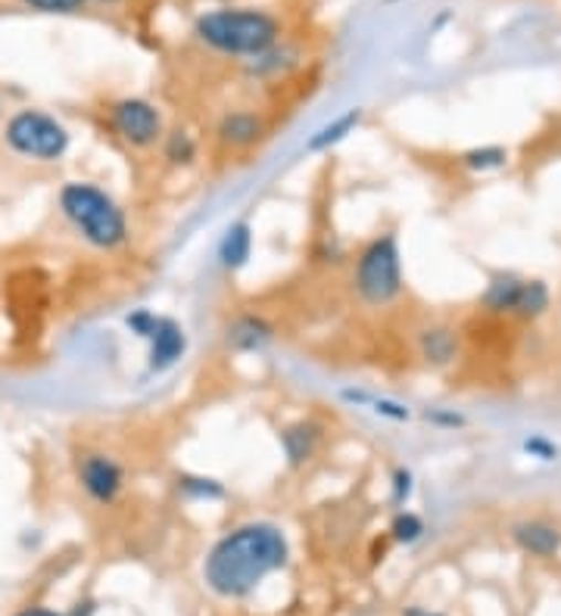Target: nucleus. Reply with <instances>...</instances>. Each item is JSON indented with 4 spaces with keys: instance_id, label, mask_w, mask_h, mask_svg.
Listing matches in <instances>:
<instances>
[{
    "instance_id": "f257e3e1",
    "label": "nucleus",
    "mask_w": 561,
    "mask_h": 616,
    "mask_svg": "<svg viewBox=\"0 0 561 616\" xmlns=\"http://www.w3.org/2000/svg\"><path fill=\"white\" fill-rule=\"evenodd\" d=\"M290 548L275 523L253 520L225 532L203 561V582L219 598H246L287 566Z\"/></svg>"
},
{
    "instance_id": "f03ea898",
    "label": "nucleus",
    "mask_w": 561,
    "mask_h": 616,
    "mask_svg": "<svg viewBox=\"0 0 561 616\" xmlns=\"http://www.w3.org/2000/svg\"><path fill=\"white\" fill-rule=\"evenodd\" d=\"M193 34L219 53L229 56H263L275 47L280 25L278 19L250 7H225L203 13L193 25Z\"/></svg>"
},
{
    "instance_id": "7ed1b4c3",
    "label": "nucleus",
    "mask_w": 561,
    "mask_h": 616,
    "mask_svg": "<svg viewBox=\"0 0 561 616\" xmlns=\"http://www.w3.org/2000/svg\"><path fill=\"white\" fill-rule=\"evenodd\" d=\"M60 209L82 240H88L97 249H119L128 240V219L123 205L97 184L70 181L60 190Z\"/></svg>"
},
{
    "instance_id": "20e7f679",
    "label": "nucleus",
    "mask_w": 561,
    "mask_h": 616,
    "mask_svg": "<svg viewBox=\"0 0 561 616\" xmlns=\"http://www.w3.org/2000/svg\"><path fill=\"white\" fill-rule=\"evenodd\" d=\"M356 293L366 306H390L403 293V253L396 234L374 237L356 258Z\"/></svg>"
},
{
    "instance_id": "39448f33",
    "label": "nucleus",
    "mask_w": 561,
    "mask_h": 616,
    "mask_svg": "<svg viewBox=\"0 0 561 616\" xmlns=\"http://www.w3.org/2000/svg\"><path fill=\"white\" fill-rule=\"evenodd\" d=\"M3 140L13 153L35 159V162H56L70 150V131L60 119L41 109H19L13 119L7 121Z\"/></svg>"
},
{
    "instance_id": "423d86ee",
    "label": "nucleus",
    "mask_w": 561,
    "mask_h": 616,
    "mask_svg": "<svg viewBox=\"0 0 561 616\" xmlns=\"http://www.w3.org/2000/svg\"><path fill=\"white\" fill-rule=\"evenodd\" d=\"M109 125L128 147H138V150H147L157 140H162V116H159V109L150 100H140V97H125V100L113 103Z\"/></svg>"
},
{
    "instance_id": "0eeeda50",
    "label": "nucleus",
    "mask_w": 561,
    "mask_h": 616,
    "mask_svg": "<svg viewBox=\"0 0 561 616\" xmlns=\"http://www.w3.org/2000/svg\"><path fill=\"white\" fill-rule=\"evenodd\" d=\"M75 477L97 505H113L125 486L123 464L104 452H85L75 464Z\"/></svg>"
},
{
    "instance_id": "6e6552de",
    "label": "nucleus",
    "mask_w": 561,
    "mask_h": 616,
    "mask_svg": "<svg viewBox=\"0 0 561 616\" xmlns=\"http://www.w3.org/2000/svg\"><path fill=\"white\" fill-rule=\"evenodd\" d=\"M147 342H150V355H147L150 371H169L188 352V333L176 318H157V327L150 330Z\"/></svg>"
},
{
    "instance_id": "1a4fd4ad",
    "label": "nucleus",
    "mask_w": 561,
    "mask_h": 616,
    "mask_svg": "<svg viewBox=\"0 0 561 616\" xmlns=\"http://www.w3.org/2000/svg\"><path fill=\"white\" fill-rule=\"evenodd\" d=\"M321 439H325V427L318 421H297V424L280 429V448H284L290 467H303V464L313 461Z\"/></svg>"
},
{
    "instance_id": "9d476101",
    "label": "nucleus",
    "mask_w": 561,
    "mask_h": 616,
    "mask_svg": "<svg viewBox=\"0 0 561 616\" xmlns=\"http://www.w3.org/2000/svg\"><path fill=\"white\" fill-rule=\"evenodd\" d=\"M272 340H275V327L263 315H237L225 333L231 352H260Z\"/></svg>"
},
{
    "instance_id": "9b49d317",
    "label": "nucleus",
    "mask_w": 561,
    "mask_h": 616,
    "mask_svg": "<svg viewBox=\"0 0 561 616\" xmlns=\"http://www.w3.org/2000/svg\"><path fill=\"white\" fill-rule=\"evenodd\" d=\"M263 135H265L263 119H260L256 113H246V109L229 113L225 119L219 121V140H222L225 147H234V150L253 147Z\"/></svg>"
},
{
    "instance_id": "f8f14e48",
    "label": "nucleus",
    "mask_w": 561,
    "mask_h": 616,
    "mask_svg": "<svg viewBox=\"0 0 561 616\" xmlns=\"http://www.w3.org/2000/svg\"><path fill=\"white\" fill-rule=\"evenodd\" d=\"M215 256H219V265L225 272H241L250 262V256H253V227L246 222L231 224L229 231L222 234V240H219Z\"/></svg>"
},
{
    "instance_id": "ddd939ff",
    "label": "nucleus",
    "mask_w": 561,
    "mask_h": 616,
    "mask_svg": "<svg viewBox=\"0 0 561 616\" xmlns=\"http://www.w3.org/2000/svg\"><path fill=\"white\" fill-rule=\"evenodd\" d=\"M521 290H525V280H521V277H515V274H499V277H493L490 287L484 293V308H487V311H496V315H511V311H518Z\"/></svg>"
},
{
    "instance_id": "4468645a",
    "label": "nucleus",
    "mask_w": 561,
    "mask_h": 616,
    "mask_svg": "<svg viewBox=\"0 0 561 616\" xmlns=\"http://www.w3.org/2000/svg\"><path fill=\"white\" fill-rule=\"evenodd\" d=\"M515 542L525 548V551H530V554H537V557H549V554H555L561 548V535L555 527L540 523V520H530V523L515 527Z\"/></svg>"
},
{
    "instance_id": "2eb2a0df",
    "label": "nucleus",
    "mask_w": 561,
    "mask_h": 616,
    "mask_svg": "<svg viewBox=\"0 0 561 616\" xmlns=\"http://www.w3.org/2000/svg\"><path fill=\"white\" fill-rule=\"evenodd\" d=\"M359 121H362V113H359V109H350V113L337 116L331 125L318 128L316 135L309 137L306 150H309V153H328L331 147H337L340 140H347V137L356 131V125H359Z\"/></svg>"
},
{
    "instance_id": "dca6fc26",
    "label": "nucleus",
    "mask_w": 561,
    "mask_h": 616,
    "mask_svg": "<svg viewBox=\"0 0 561 616\" xmlns=\"http://www.w3.org/2000/svg\"><path fill=\"white\" fill-rule=\"evenodd\" d=\"M421 352H424V359L434 361V364H446V361L456 359V337H453V330H446V327L424 330L421 333Z\"/></svg>"
},
{
    "instance_id": "f3484780",
    "label": "nucleus",
    "mask_w": 561,
    "mask_h": 616,
    "mask_svg": "<svg viewBox=\"0 0 561 616\" xmlns=\"http://www.w3.org/2000/svg\"><path fill=\"white\" fill-rule=\"evenodd\" d=\"M162 153H166V159L172 166H191L197 159V140L191 135H184V131H172L162 140Z\"/></svg>"
},
{
    "instance_id": "a211bd4d",
    "label": "nucleus",
    "mask_w": 561,
    "mask_h": 616,
    "mask_svg": "<svg viewBox=\"0 0 561 616\" xmlns=\"http://www.w3.org/2000/svg\"><path fill=\"white\" fill-rule=\"evenodd\" d=\"M390 535H393L400 545H412V542H419L421 535H424V520H421L419 513L400 511L393 517V523H390Z\"/></svg>"
},
{
    "instance_id": "6ab92c4d",
    "label": "nucleus",
    "mask_w": 561,
    "mask_h": 616,
    "mask_svg": "<svg viewBox=\"0 0 561 616\" xmlns=\"http://www.w3.org/2000/svg\"><path fill=\"white\" fill-rule=\"evenodd\" d=\"M549 308V290L540 280H525V290H521V302H518V315L525 318H537Z\"/></svg>"
},
{
    "instance_id": "aec40b11",
    "label": "nucleus",
    "mask_w": 561,
    "mask_h": 616,
    "mask_svg": "<svg viewBox=\"0 0 561 616\" xmlns=\"http://www.w3.org/2000/svg\"><path fill=\"white\" fill-rule=\"evenodd\" d=\"M509 153L502 147H480V150H468L462 156V162L474 171H487V169H502L506 166Z\"/></svg>"
},
{
    "instance_id": "412c9836",
    "label": "nucleus",
    "mask_w": 561,
    "mask_h": 616,
    "mask_svg": "<svg viewBox=\"0 0 561 616\" xmlns=\"http://www.w3.org/2000/svg\"><path fill=\"white\" fill-rule=\"evenodd\" d=\"M181 482V492L184 496H191V498H222V482H215V479H207V477H184V479H178Z\"/></svg>"
},
{
    "instance_id": "4be33fe9",
    "label": "nucleus",
    "mask_w": 561,
    "mask_h": 616,
    "mask_svg": "<svg viewBox=\"0 0 561 616\" xmlns=\"http://www.w3.org/2000/svg\"><path fill=\"white\" fill-rule=\"evenodd\" d=\"M366 405H369L378 417H387V421H396V424L409 421V408L400 405V402H393V399H374V395H369V399H366Z\"/></svg>"
},
{
    "instance_id": "5701e85b",
    "label": "nucleus",
    "mask_w": 561,
    "mask_h": 616,
    "mask_svg": "<svg viewBox=\"0 0 561 616\" xmlns=\"http://www.w3.org/2000/svg\"><path fill=\"white\" fill-rule=\"evenodd\" d=\"M22 3H29L32 10H41V13H75L88 0H22Z\"/></svg>"
},
{
    "instance_id": "b1692460",
    "label": "nucleus",
    "mask_w": 561,
    "mask_h": 616,
    "mask_svg": "<svg viewBox=\"0 0 561 616\" xmlns=\"http://www.w3.org/2000/svg\"><path fill=\"white\" fill-rule=\"evenodd\" d=\"M157 318L159 315H154L150 308H138V311H131V315H128V321H125V325L131 327V333H138L140 340H147V337H150V330L157 327Z\"/></svg>"
},
{
    "instance_id": "393cba45",
    "label": "nucleus",
    "mask_w": 561,
    "mask_h": 616,
    "mask_svg": "<svg viewBox=\"0 0 561 616\" xmlns=\"http://www.w3.org/2000/svg\"><path fill=\"white\" fill-rule=\"evenodd\" d=\"M412 489H415V477H412V470L400 467V470L393 474V501L403 508L405 501L412 498Z\"/></svg>"
},
{
    "instance_id": "a878e982",
    "label": "nucleus",
    "mask_w": 561,
    "mask_h": 616,
    "mask_svg": "<svg viewBox=\"0 0 561 616\" xmlns=\"http://www.w3.org/2000/svg\"><path fill=\"white\" fill-rule=\"evenodd\" d=\"M525 448L533 458H540V461H552V458H555V445L546 443L543 436H530L525 443Z\"/></svg>"
},
{
    "instance_id": "bb28decb",
    "label": "nucleus",
    "mask_w": 561,
    "mask_h": 616,
    "mask_svg": "<svg viewBox=\"0 0 561 616\" xmlns=\"http://www.w3.org/2000/svg\"><path fill=\"white\" fill-rule=\"evenodd\" d=\"M427 421H434V424H443V427H458V424H462V417H456V414H440V411L427 414Z\"/></svg>"
},
{
    "instance_id": "cd10ccee",
    "label": "nucleus",
    "mask_w": 561,
    "mask_h": 616,
    "mask_svg": "<svg viewBox=\"0 0 561 616\" xmlns=\"http://www.w3.org/2000/svg\"><path fill=\"white\" fill-rule=\"evenodd\" d=\"M17 616H63V614H56V610H44V607H29V610H22V614Z\"/></svg>"
},
{
    "instance_id": "c85d7f7f",
    "label": "nucleus",
    "mask_w": 561,
    "mask_h": 616,
    "mask_svg": "<svg viewBox=\"0 0 561 616\" xmlns=\"http://www.w3.org/2000/svg\"><path fill=\"white\" fill-rule=\"evenodd\" d=\"M403 616H440V614H431V610H424V607H409Z\"/></svg>"
},
{
    "instance_id": "c756f323",
    "label": "nucleus",
    "mask_w": 561,
    "mask_h": 616,
    "mask_svg": "<svg viewBox=\"0 0 561 616\" xmlns=\"http://www.w3.org/2000/svg\"><path fill=\"white\" fill-rule=\"evenodd\" d=\"M100 3H104V0H100Z\"/></svg>"
}]
</instances>
